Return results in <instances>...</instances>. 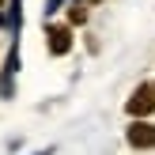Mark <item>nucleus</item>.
<instances>
[{
    "label": "nucleus",
    "instance_id": "nucleus-2",
    "mask_svg": "<svg viewBox=\"0 0 155 155\" xmlns=\"http://www.w3.org/2000/svg\"><path fill=\"white\" fill-rule=\"evenodd\" d=\"M125 140L133 144L136 151H151L155 148V125H151V121H133L129 133H125Z\"/></svg>",
    "mask_w": 155,
    "mask_h": 155
},
{
    "label": "nucleus",
    "instance_id": "nucleus-4",
    "mask_svg": "<svg viewBox=\"0 0 155 155\" xmlns=\"http://www.w3.org/2000/svg\"><path fill=\"white\" fill-rule=\"evenodd\" d=\"M83 19H87V12H83L80 4H72V8H68V23H83Z\"/></svg>",
    "mask_w": 155,
    "mask_h": 155
},
{
    "label": "nucleus",
    "instance_id": "nucleus-3",
    "mask_svg": "<svg viewBox=\"0 0 155 155\" xmlns=\"http://www.w3.org/2000/svg\"><path fill=\"white\" fill-rule=\"evenodd\" d=\"M45 38H49V53H53V57H64V53L72 49V30L61 27V23L45 27Z\"/></svg>",
    "mask_w": 155,
    "mask_h": 155
},
{
    "label": "nucleus",
    "instance_id": "nucleus-5",
    "mask_svg": "<svg viewBox=\"0 0 155 155\" xmlns=\"http://www.w3.org/2000/svg\"><path fill=\"white\" fill-rule=\"evenodd\" d=\"M91 4H102V0H91Z\"/></svg>",
    "mask_w": 155,
    "mask_h": 155
},
{
    "label": "nucleus",
    "instance_id": "nucleus-6",
    "mask_svg": "<svg viewBox=\"0 0 155 155\" xmlns=\"http://www.w3.org/2000/svg\"><path fill=\"white\" fill-rule=\"evenodd\" d=\"M0 4H4V0H0Z\"/></svg>",
    "mask_w": 155,
    "mask_h": 155
},
{
    "label": "nucleus",
    "instance_id": "nucleus-1",
    "mask_svg": "<svg viewBox=\"0 0 155 155\" xmlns=\"http://www.w3.org/2000/svg\"><path fill=\"white\" fill-rule=\"evenodd\" d=\"M125 114H129V117H136V121L151 117V114H155V83H140V87L129 95Z\"/></svg>",
    "mask_w": 155,
    "mask_h": 155
}]
</instances>
